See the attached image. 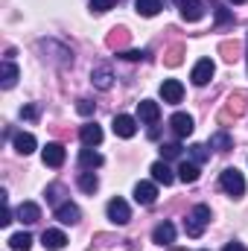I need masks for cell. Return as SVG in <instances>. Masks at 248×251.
<instances>
[{
  "mask_svg": "<svg viewBox=\"0 0 248 251\" xmlns=\"http://www.w3.org/2000/svg\"><path fill=\"white\" fill-rule=\"evenodd\" d=\"M15 216H18L21 222H26V225H35V222L41 219V207H38L35 201H24V204H18Z\"/></svg>",
  "mask_w": 248,
  "mask_h": 251,
  "instance_id": "obj_13",
  "label": "cell"
},
{
  "mask_svg": "<svg viewBox=\"0 0 248 251\" xmlns=\"http://www.w3.org/2000/svg\"><path fill=\"white\" fill-rule=\"evenodd\" d=\"M155 199H158V187L152 181H137V187H134V201L137 204H155Z\"/></svg>",
  "mask_w": 248,
  "mask_h": 251,
  "instance_id": "obj_10",
  "label": "cell"
},
{
  "mask_svg": "<svg viewBox=\"0 0 248 251\" xmlns=\"http://www.w3.org/2000/svg\"><path fill=\"white\" fill-rule=\"evenodd\" d=\"M12 143H15V152H18V155H32V152H35V137H32L29 131H18V134L12 137Z\"/></svg>",
  "mask_w": 248,
  "mask_h": 251,
  "instance_id": "obj_17",
  "label": "cell"
},
{
  "mask_svg": "<svg viewBox=\"0 0 248 251\" xmlns=\"http://www.w3.org/2000/svg\"><path fill=\"white\" fill-rule=\"evenodd\" d=\"M152 178H155V184H164V187H170V184L175 181V176H173V170L167 167V161H155V164H152Z\"/></svg>",
  "mask_w": 248,
  "mask_h": 251,
  "instance_id": "obj_19",
  "label": "cell"
},
{
  "mask_svg": "<svg viewBox=\"0 0 248 251\" xmlns=\"http://www.w3.org/2000/svg\"><path fill=\"white\" fill-rule=\"evenodd\" d=\"M219 184H222V190H225L228 196H234V199H240V196L246 193V178H243V173H240V170H234V167L222 170Z\"/></svg>",
  "mask_w": 248,
  "mask_h": 251,
  "instance_id": "obj_2",
  "label": "cell"
},
{
  "mask_svg": "<svg viewBox=\"0 0 248 251\" xmlns=\"http://www.w3.org/2000/svg\"><path fill=\"white\" fill-rule=\"evenodd\" d=\"M120 56H123L125 62H140V59H143V56H146V53H140V50H123V53H120Z\"/></svg>",
  "mask_w": 248,
  "mask_h": 251,
  "instance_id": "obj_34",
  "label": "cell"
},
{
  "mask_svg": "<svg viewBox=\"0 0 248 251\" xmlns=\"http://www.w3.org/2000/svg\"><path fill=\"white\" fill-rule=\"evenodd\" d=\"M91 82H94V88H99V91H108V88L114 85V73H111V67H108V64H99V67H94V70H91Z\"/></svg>",
  "mask_w": 248,
  "mask_h": 251,
  "instance_id": "obj_8",
  "label": "cell"
},
{
  "mask_svg": "<svg viewBox=\"0 0 248 251\" xmlns=\"http://www.w3.org/2000/svg\"><path fill=\"white\" fill-rule=\"evenodd\" d=\"M137 117H140L143 123H158V117H161V105L152 102V100H143V102H137Z\"/></svg>",
  "mask_w": 248,
  "mask_h": 251,
  "instance_id": "obj_15",
  "label": "cell"
},
{
  "mask_svg": "<svg viewBox=\"0 0 248 251\" xmlns=\"http://www.w3.org/2000/svg\"><path fill=\"white\" fill-rule=\"evenodd\" d=\"M210 222V207L207 204H196L193 207V213L184 219V231H187V237H201V231H204V225Z\"/></svg>",
  "mask_w": 248,
  "mask_h": 251,
  "instance_id": "obj_1",
  "label": "cell"
},
{
  "mask_svg": "<svg viewBox=\"0 0 248 251\" xmlns=\"http://www.w3.org/2000/svg\"><path fill=\"white\" fill-rule=\"evenodd\" d=\"M152 240H155L158 246H170V243L175 240V225H173V222H161V225L152 231Z\"/></svg>",
  "mask_w": 248,
  "mask_h": 251,
  "instance_id": "obj_20",
  "label": "cell"
},
{
  "mask_svg": "<svg viewBox=\"0 0 248 251\" xmlns=\"http://www.w3.org/2000/svg\"><path fill=\"white\" fill-rule=\"evenodd\" d=\"M161 155H164V161H173V158L181 155V146H178V143H164V146H161Z\"/></svg>",
  "mask_w": 248,
  "mask_h": 251,
  "instance_id": "obj_32",
  "label": "cell"
},
{
  "mask_svg": "<svg viewBox=\"0 0 248 251\" xmlns=\"http://www.w3.org/2000/svg\"><path fill=\"white\" fill-rule=\"evenodd\" d=\"M15 82H18V67L6 59L3 67H0V85L3 88H15Z\"/></svg>",
  "mask_w": 248,
  "mask_h": 251,
  "instance_id": "obj_25",
  "label": "cell"
},
{
  "mask_svg": "<svg viewBox=\"0 0 248 251\" xmlns=\"http://www.w3.org/2000/svg\"><path fill=\"white\" fill-rule=\"evenodd\" d=\"M234 143H231V134L228 131H213L210 134V149H216V152H228Z\"/></svg>",
  "mask_w": 248,
  "mask_h": 251,
  "instance_id": "obj_26",
  "label": "cell"
},
{
  "mask_svg": "<svg viewBox=\"0 0 248 251\" xmlns=\"http://www.w3.org/2000/svg\"><path fill=\"white\" fill-rule=\"evenodd\" d=\"M56 219L62 222V225H76L79 219H82V213H79V207L76 204H70V201H64L56 207Z\"/></svg>",
  "mask_w": 248,
  "mask_h": 251,
  "instance_id": "obj_16",
  "label": "cell"
},
{
  "mask_svg": "<svg viewBox=\"0 0 248 251\" xmlns=\"http://www.w3.org/2000/svg\"><path fill=\"white\" fill-rule=\"evenodd\" d=\"M41 246L47 251H62L67 246V237H64L62 231H56V228H47L44 234H41Z\"/></svg>",
  "mask_w": 248,
  "mask_h": 251,
  "instance_id": "obj_11",
  "label": "cell"
},
{
  "mask_svg": "<svg viewBox=\"0 0 248 251\" xmlns=\"http://www.w3.org/2000/svg\"><path fill=\"white\" fill-rule=\"evenodd\" d=\"M111 128H114V134H117V137L128 140V137H134V134H137V120H134V117H128V114H120V117H114Z\"/></svg>",
  "mask_w": 248,
  "mask_h": 251,
  "instance_id": "obj_7",
  "label": "cell"
},
{
  "mask_svg": "<svg viewBox=\"0 0 248 251\" xmlns=\"http://www.w3.org/2000/svg\"><path fill=\"white\" fill-rule=\"evenodd\" d=\"M41 158H44V164H47V167L59 170V167L64 164V146H62V143H47V146H44V152H41Z\"/></svg>",
  "mask_w": 248,
  "mask_h": 251,
  "instance_id": "obj_9",
  "label": "cell"
},
{
  "mask_svg": "<svg viewBox=\"0 0 248 251\" xmlns=\"http://www.w3.org/2000/svg\"><path fill=\"white\" fill-rule=\"evenodd\" d=\"M79 167H82V170H97V167H102V155H99L94 146H85V149L79 152Z\"/></svg>",
  "mask_w": 248,
  "mask_h": 251,
  "instance_id": "obj_18",
  "label": "cell"
},
{
  "mask_svg": "<svg viewBox=\"0 0 248 251\" xmlns=\"http://www.w3.org/2000/svg\"><path fill=\"white\" fill-rule=\"evenodd\" d=\"M170 251H184V249H170Z\"/></svg>",
  "mask_w": 248,
  "mask_h": 251,
  "instance_id": "obj_39",
  "label": "cell"
},
{
  "mask_svg": "<svg viewBox=\"0 0 248 251\" xmlns=\"http://www.w3.org/2000/svg\"><path fill=\"white\" fill-rule=\"evenodd\" d=\"M213 73H216V64L210 59H198L196 67H193V73H190V79H193V85H207L213 79Z\"/></svg>",
  "mask_w": 248,
  "mask_h": 251,
  "instance_id": "obj_3",
  "label": "cell"
},
{
  "mask_svg": "<svg viewBox=\"0 0 248 251\" xmlns=\"http://www.w3.org/2000/svg\"><path fill=\"white\" fill-rule=\"evenodd\" d=\"M181 62H184V44L170 47V50H167V56H164V64H167V67H178Z\"/></svg>",
  "mask_w": 248,
  "mask_h": 251,
  "instance_id": "obj_29",
  "label": "cell"
},
{
  "mask_svg": "<svg viewBox=\"0 0 248 251\" xmlns=\"http://www.w3.org/2000/svg\"><path fill=\"white\" fill-rule=\"evenodd\" d=\"M161 97H164V102L178 105V102L184 100V85H181L178 79H167V82L161 85Z\"/></svg>",
  "mask_w": 248,
  "mask_h": 251,
  "instance_id": "obj_5",
  "label": "cell"
},
{
  "mask_svg": "<svg viewBox=\"0 0 248 251\" xmlns=\"http://www.w3.org/2000/svg\"><path fill=\"white\" fill-rule=\"evenodd\" d=\"M114 6H117V0H91V12H97V15H102Z\"/></svg>",
  "mask_w": 248,
  "mask_h": 251,
  "instance_id": "obj_33",
  "label": "cell"
},
{
  "mask_svg": "<svg viewBox=\"0 0 248 251\" xmlns=\"http://www.w3.org/2000/svg\"><path fill=\"white\" fill-rule=\"evenodd\" d=\"M190 155H193V161H196V164H201V161H207V155H210V152H207V146H204V143H193V146H190Z\"/></svg>",
  "mask_w": 248,
  "mask_h": 251,
  "instance_id": "obj_31",
  "label": "cell"
},
{
  "mask_svg": "<svg viewBox=\"0 0 248 251\" xmlns=\"http://www.w3.org/2000/svg\"><path fill=\"white\" fill-rule=\"evenodd\" d=\"M243 111H246V97H243V94H234V97L228 100V108L219 114V120H222V123H231V117H240Z\"/></svg>",
  "mask_w": 248,
  "mask_h": 251,
  "instance_id": "obj_12",
  "label": "cell"
},
{
  "mask_svg": "<svg viewBox=\"0 0 248 251\" xmlns=\"http://www.w3.org/2000/svg\"><path fill=\"white\" fill-rule=\"evenodd\" d=\"M170 126H173V131H175L178 137H190V134H193V117L184 114V111L173 114V117H170Z\"/></svg>",
  "mask_w": 248,
  "mask_h": 251,
  "instance_id": "obj_14",
  "label": "cell"
},
{
  "mask_svg": "<svg viewBox=\"0 0 248 251\" xmlns=\"http://www.w3.org/2000/svg\"><path fill=\"white\" fill-rule=\"evenodd\" d=\"M108 219H111L114 225H125V222L131 219V210H128V204H125L120 196L108 201Z\"/></svg>",
  "mask_w": 248,
  "mask_h": 251,
  "instance_id": "obj_6",
  "label": "cell"
},
{
  "mask_svg": "<svg viewBox=\"0 0 248 251\" xmlns=\"http://www.w3.org/2000/svg\"><path fill=\"white\" fill-rule=\"evenodd\" d=\"M219 53H222V59L228 64H234L240 59V44H237V41H222V44H219Z\"/></svg>",
  "mask_w": 248,
  "mask_h": 251,
  "instance_id": "obj_28",
  "label": "cell"
},
{
  "mask_svg": "<svg viewBox=\"0 0 248 251\" xmlns=\"http://www.w3.org/2000/svg\"><path fill=\"white\" fill-rule=\"evenodd\" d=\"M21 114H24V117H26V120H35V114H38V111H35V105H29V108H24V111H21Z\"/></svg>",
  "mask_w": 248,
  "mask_h": 251,
  "instance_id": "obj_37",
  "label": "cell"
},
{
  "mask_svg": "<svg viewBox=\"0 0 248 251\" xmlns=\"http://www.w3.org/2000/svg\"><path fill=\"white\" fill-rule=\"evenodd\" d=\"M76 108H79V114H85V117H88V114H94V102H91V100H79V105H76Z\"/></svg>",
  "mask_w": 248,
  "mask_h": 251,
  "instance_id": "obj_35",
  "label": "cell"
},
{
  "mask_svg": "<svg viewBox=\"0 0 248 251\" xmlns=\"http://www.w3.org/2000/svg\"><path fill=\"white\" fill-rule=\"evenodd\" d=\"M201 251H207V249H201Z\"/></svg>",
  "mask_w": 248,
  "mask_h": 251,
  "instance_id": "obj_40",
  "label": "cell"
},
{
  "mask_svg": "<svg viewBox=\"0 0 248 251\" xmlns=\"http://www.w3.org/2000/svg\"><path fill=\"white\" fill-rule=\"evenodd\" d=\"M9 249H12V251H29V249H32V237H29L26 231L12 234V237H9Z\"/></svg>",
  "mask_w": 248,
  "mask_h": 251,
  "instance_id": "obj_27",
  "label": "cell"
},
{
  "mask_svg": "<svg viewBox=\"0 0 248 251\" xmlns=\"http://www.w3.org/2000/svg\"><path fill=\"white\" fill-rule=\"evenodd\" d=\"M105 44H108L111 50H123L125 44H128V29H125V26H114V29L108 32Z\"/></svg>",
  "mask_w": 248,
  "mask_h": 251,
  "instance_id": "obj_23",
  "label": "cell"
},
{
  "mask_svg": "<svg viewBox=\"0 0 248 251\" xmlns=\"http://www.w3.org/2000/svg\"><path fill=\"white\" fill-rule=\"evenodd\" d=\"M97 187H99V178L94 176V170H88V173L79 176V190H82V193H94Z\"/></svg>",
  "mask_w": 248,
  "mask_h": 251,
  "instance_id": "obj_30",
  "label": "cell"
},
{
  "mask_svg": "<svg viewBox=\"0 0 248 251\" xmlns=\"http://www.w3.org/2000/svg\"><path fill=\"white\" fill-rule=\"evenodd\" d=\"M173 3H178L181 18L190 21V24H196V21L204 18V3H201V0H173Z\"/></svg>",
  "mask_w": 248,
  "mask_h": 251,
  "instance_id": "obj_4",
  "label": "cell"
},
{
  "mask_svg": "<svg viewBox=\"0 0 248 251\" xmlns=\"http://www.w3.org/2000/svg\"><path fill=\"white\" fill-rule=\"evenodd\" d=\"M79 137H82L85 146H97V143H102V128L97 123H88L79 128Z\"/></svg>",
  "mask_w": 248,
  "mask_h": 251,
  "instance_id": "obj_21",
  "label": "cell"
},
{
  "mask_svg": "<svg viewBox=\"0 0 248 251\" xmlns=\"http://www.w3.org/2000/svg\"><path fill=\"white\" fill-rule=\"evenodd\" d=\"M222 251H248V249L243 246V243H228V246H225Z\"/></svg>",
  "mask_w": 248,
  "mask_h": 251,
  "instance_id": "obj_36",
  "label": "cell"
},
{
  "mask_svg": "<svg viewBox=\"0 0 248 251\" xmlns=\"http://www.w3.org/2000/svg\"><path fill=\"white\" fill-rule=\"evenodd\" d=\"M178 178H181L184 184L198 181V164H196V161H181V167H178Z\"/></svg>",
  "mask_w": 248,
  "mask_h": 251,
  "instance_id": "obj_24",
  "label": "cell"
},
{
  "mask_svg": "<svg viewBox=\"0 0 248 251\" xmlns=\"http://www.w3.org/2000/svg\"><path fill=\"white\" fill-rule=\"evenodd\" d=\"M228 3H246V0H228Z\"/></svg>",
  "mask_w": 248,
  "mask_h": 251,
  "instance_id": "obj_38",
  "label": "cell"
},
{
  "mask_svg": "<svg viewBox=\"0 0 248 251\" xmlns=\"http://www.w3.org/2000/svg\"><path fill=\"white\" fill-rule=\"evenodd\" d=\"M134 9L140 18H155L164 9V0H134Z\"/></svg>",
  "mask_w": 248,
  "mask_h": 251,
  "instance_id": "obj_22",
  "label": "cell"
}]
</instances>
